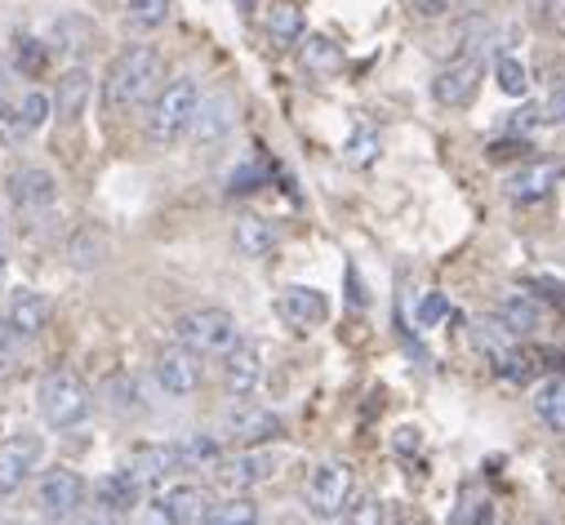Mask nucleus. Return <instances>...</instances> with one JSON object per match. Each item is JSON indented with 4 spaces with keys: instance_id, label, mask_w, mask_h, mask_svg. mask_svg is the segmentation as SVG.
Instances as JSON below:
<instances>
[{
    "instance_id": "44",
    "label": "nucleus",
    "mask_w": 565,
    "mask_h": 525,
    "mask_svg": "<svg viewBox=\"0 0 565 525\" xmlns=\"http://www.w3.org/2000/svg\"><path fill=\"white\" fill-rule=\"evenodd\" d=\"M0 258H6V218H0Z\"/></svg>"
},
{
    "instance_id": "21",
    "label": "nucleus",
    "mask_w": 565,
    "mask_h": 525,
    "mask_svg": "<svg viewBox=\"0 0 565 525\" xmlns=\"http://www.w3.org/2000/svg\"><path fill=\"white\" fill-rule=\"evenodd\" d=\"M143 490H148L143 481H138L129 468H120V472H107V476L94 485V499H98L103 512H129V507H138Z\"/></svg>"
},
{
    "instance_id": "37",
    "label": "nucleus",
    "mask_w": 565,
    "mask_h": 525,
    "mask_svg": "<svg viewBox=\"0 0 565 525\" xmlns=\"http://www.w3.org/2000/svg\"><path fill=\"white\" fill-rule=\"evenodd\" d=\"M441 317H450V299H446V294H428V299H423V308H418V325H437Z\"/></svg>"
},
{
    "instance_id": "41",
    "label": "nucleus",
    "mask_w": 565,
    "mask_h": 525,
    "mask_svg": "<svg viewBox=\"0 0 565 525\" xmlns=\"http://www.w3.org/2000/svg\"><path fill=\"white\" fill-rule=\"evenodd\" d=\"M396 450H401V454L418 450V432H414V428H401V432H396Z\"/></svg>"
},
{
    "instance_id": "45",
    "label": "nucleus",
    "mask_w": 565,
    "mask_h": 525,
    "mask_svg": "<svg viewBox=\"0 0 565 525\" xmlns=\"http://www.w3.org/2000/svg\"><path fill=\"white\" fill-rule=\"evenodd\" d=\"M401 525H414V521H401Z\"/></svg>"
},
{
    "instance_id": "18",
    "label": "nucleus",
    "mask_w": 565,
    "mask_h": 525,
    "mask_svg": "<svg viewBox=\"0 0 565 525\" xmlns=\"http://www.w3.org/2000/svg\"><path fill=\"white\" fill-rule=\"evenodd\" d=\"M157 507L170 516V525H201L210 512V494L201 485H170V490H161Z\"/></svg>"
},
{
    "instance_id": "25",
    "label": "nucleus",
    "mask_w": 565,
    "mask_h": 525,
    "mask_svg": "<svg viewBox=\"0 0 565 525\" xmlns=\"http://www.w3.org/2000/svg\"><path fill=\"white\" fill-rule=\"evenodd\" d=\"M201 525H258V507L245 494H232L223 503H210V512H205Z\"/></svg>"
},
{
    "instance_id": "28",
    "label": "nucleus",
    "mask_w": 565,
    "mask_h": 525,
    "mask_svg": "<svg viewBox=\"0 0 565 525\" xmlns=\"http://www.w3.org/2000/svg\"><path fill=\"white\" fill-rule=\"evenodd\" d=\"M32 139V125H28V116H23V107L19 103H0V143L6 148H23Z\"/></svg>"
},
{
    "instance_id": "10",
    "label": "nucleus",
    "mask_w": 565,
    "mask_h": 525,
    "mask_svg": "<svg viewBox=\"0 0 565 525\" xmlns=\"http://www.w3.org/2000/svg\"><path fill=\"white\" fill-rule=\"evenodd\" d=\"M41 437L36 432H14L6 446H0V494H19L28 485V476L41 463Z\"/></svg>"
},
{
    "instance_id": "19",
    "label": "nucleus",
    "mask_w": 565,
    "mask_h": 525,
    "mask_svg": "<svg viewBox=\"0 0 565 525\" xmlns=\"http://www.w3.org/2000/svg\"><path fill=\"white\" fill-rule=\"evenodd\" d=\"M561 165H552V161H530V165H521L512 179H508V192H512V201H521V205H530V201H543L556 183H561Z\"/></svg>"
},
{
    "instance_id": "34",
    "label": "nucleus",
    "mask_w": 565,
    "mask_h": 525,
    "mask_svg": "<svg viewBox=\"0 0 565 525\" xmlns=\"http://www.w3.org/2000/svg\"><path fill=\"white\" fill-rule=\"evenodd\" d=\"M14 67H19L23 76H41V72H45V50H41V41L19 36V45H14Z\"/></svg>"
},
{
    "instance_id": "23",
    "label": "nucleus",
    "mask_w": 565,
    "mask_h": 525,
    "mask_svg": "<svg viewBox=\"0 0 565 525\" xmlns=\"http://www.w3.org/2000/svg\"><path fill=\"white\" fill-rule=\"evenodd\" d=\"M534 415H539L552 432H565V378H547V383L534 392Z\"/></svg>"
},
{
    "instance_id": "24",
    "label": "nucleus",
    "mask_w": 565,
    "mask_h": 525,
    "mask_svg": "<svg viewBox=\"0 0 565 525\" xmlns=\"http://www.w3.org/2000/svg\"><path fill=\"white\" fill-rule=\"evenodd\" d=\"M271 245H276L271 223H263V218H254V214L236 218V249H241L245 258H263Z\"/></svg>"
},
{
    "instance_id": "30",
    "label": "nucleus",
    "mask_w": 565,
    "mask_h": 525,
    "mask_svg": "<svg viewBox=\"0 0 565 525\" xmlns=\"http://www.w3.org/2000/svg\"><path fill=\"white\" fill-rule=\"evenodd\" d=\"M125 14H129V23H134V28L152 32V28H161V23H166L170 0H125Z\"/></svg>"
},
{
    "instance_id": "39",
    "label": "nucleus",
    "mask_w": 565,
    "mask_h": 525,
    "mask_svg": "<svg viewBox=\"0 0 565 525\" xmlns=\"http://www.w3.org/2000/svg\"><path fill=\"white\" fill-rule=\"evenodd\" d=\"M107 397H116V401H111L116 410H134V401H138V397H134V383H129L125 374H116V378L107 383Z\"/></svg>"
},
{
    "instance_id": "33",
    "label": "nucleus",
    "mask_w": 565,
    "mask_h": 525,
    "mask_svg": "<svg viewBox=\"0 0 565 525\" xmlns=\"http://www.w3.org/2000/svg\"><path fill=\"white\" fill-rule=\"evenodd\" d=\"M19 107H23L28 125H32V135H36V129H45L50 116H54V103H50V94H41V89H28V94L19 98Z\"/></svg>"
},
{
    "instance_id": "42",
    "label": "nucleus",
    "mask_w": 565,
    "mask_h": 525,
    "mask_svg": "<svg viewBox=\"0 0 565 525\" xmlns=\"http://www.w3.org/2000/svg\"><path fill=\"white\" fill-rule=\"evenodd\" d=\"M10 85H14V67H10L6 58H0V103L10 98Z\"/></svg>"
},
{
    "instance_id": "29",
    "label": "nucleus",
    "mask_w": 565,
    "mask_h": 525,
    "mask_svg": "<svg viewBox=\"0 0 565 525\" xmlns=\"http://www.w3.org/2000/svg\"><path fill=\"white\" fill-rule=\"evenodd\" d=\"M267 32L276 36V41H303V14L295 10V6H271L267 10Z\"/></svg>"
},
{
    "instance_id": "35",
    "label": "nucleus",
    "mask_w": 565,
    "mask_h": 525,
    "mask_svg": "<svg viewBox=\"0 0 565 525\" xmlns=\"http://www.w3.org/2000/svg\"><path fill=\"white\" fill-rule=\"evenodd\" d=\"M348 512H352V525H392V521H387V503H383V499H374V494L356 499Z\"/></svg>"
},
{
    "instance_id": "40",
    "label": "nucleus",
    "mask_w": 565,
    "mask_h": 525,
    "mask_svg": "<svg viewBox=\"0 0 565 525\" xmlns=\"http://www.w3.org/2000/svg\"><path fill=\"white\" fill-rule=\"evenodd\" d=\"M543 120H565V76L556 81V89H552V103H547Z\"/></svg>"
},
{
    "instance_id": "4",
    "label": "nucleus",
    "mask_w": 565,
    "mask_h": 525,
    "mask_svg": "<svg viewBox=\"0 0 565 525\" xmlns=\"http://www.w3.org/2000/svg\"><path fill=\"white\" fill-rule=\"evenodd\" d=\"M174 339L196 356H227L241 343V325L223 308H192L174 321Z\"/></svg>"
},
{
    "instance_id": "43",
    "label": "nucleus",
    "mask_w": 565,
    "mask_h": 525,
    "mask_svg": "<svg viewBox=\"0 0 565 525\" xmlns=\"http://www.w3.org/2000/svg\"><path fill=\"white\" fill-rule=\"evenodd\" d=\"M81 525H120V521H116L111 512H94V516H85Z\"/></svg>"
},
{
    "instance_id": "26",
    "label": "nucleus",
    "mask_w": 565,
    "mask_h": 525,
    "mask_svg": "<svg viewBox=\"0 0 565 525\" xmlns=\"http://www.w3.org/2000/svg\"><path fill=\"white\" fill-rule=\"evenodd\" d=\"M303 67L317 72V76H334L343 67V54H339V45L330 36H308L303 41Z\"/></svg>"
},
{
    "instance_id": "20",
    "label": "nucleus",
    "mask_w": 565,
    "mask_h": 525,
    "mask_svg": "<svg viewBox=\"0 0 565 525\" xmlns=\"http://www.w3.org/2000/svg\"><path fill=\"white\" fill-rule=\"evenodd\" d=\"M129 472L143 481V485H157L174 472H183V459H179V446H138L134 459H129Z\"/></svg>"
},
{
    "instance_id": "1",
    "label": "nucleus",
    "mask_w": 565,
    "mask_h": 525,
    "mask_svg": "<svg viewBox=\"0 0 565 525\" xmlns=\"http://www.w3.org/2000/svg\"><path fill=\"white\" fill-rule=\"evenodd\" d=\"M166 81V58L157 45H129L111 58L107 76H103V103L111 111H129L143 107Z\"/></svg>"
},
{
    "instance_id": "36",
    "label": "nucleus",
    "mask_w": 565,
    "mask_h": 525,
    "mask_svg": "<svg viewBox=\"0 0 565 525\" xmlns=\"http://www.w3.org/2000/svg\"><path fill=\"white\" fill-rule=\"evenodd\" d=\"M534 10L556 36H565V0H534Z\"/></svg>"
},
{
    "instance_id": "6",
    "label": "nucleus",
    "mask_w": 565,
    "mask_h": 525,
    "mask_svg": "<svg viewBox=\"0 0 565 525\" xmlns=\"http://www.w3.org/2000/svg\"><path fill=\"white\" fill-rule=\"evenodd\" d=\"M81 503H85V481H81V472H72V468H50V472L41 476V485H36V507H41L45 521H72Z\"/></svg>"
},
{
    "instance_id": "31",
    "label": "nucleus",
    "mask_w": 565,
    "mask_h": 525,
    "mask_svg": "<svg viewBox=\"0 0 565 525\" xmlns=\"http://www.w3.org/2000/svg\"><path fill=\"white\" fill-rule=\"evenodd\" d=\"M494 81H499V89L508 94V98H525V89H530V76H525V67H521V58H499V67H494Z\"/></svg>"
},
{
    "instance_id": "11",
    "label": "nucleus",
    "mask_w": 565,
    "mask_h": 525,
    "mask_svg": "<svg viewBox=\"0 0 565 525\" xmlns=\"http://www.w3.org/2000/svg\"><path fill=\"white\" fill-rule=\"evenodd\" d=\"M481 89V63L477 58H450V67L437 72L433 81V98L441 107H468Z\"/></svg>"
},
{
    "instance_id": "3",
    "label": "nucleus",
    "mask_w": 565,
    "mask_h": 525,
    "mask_svg": "<svg viewBox=\"0 0 565 525\" xmlns=\"http://www.w3.org/2000/svg\"><path fill=\"white\" fill-rule=\"evenodd\" d=\"M89 406H94L89 387H85V378L72 374V369H50V374L41 378V387H36V410H41V419H45L50 428H58V432L85 424V419H89Z\"/></svg>"
},
{
    "instance_id": "7",
    "label": "nucleus",
    "mask_w": 565,
    "mask_h": 525,
    "mask_svg": "<svg viewBox=\"0 0 565 525\" xmlns=\"http://www.w3.org/2000/svg\"><path fill=\"white\" fill-rule=\"evenodd\" d=\"M223 432L236 446H267V441H276L280 432H286V424H280L267 406H254V401L236 397V406L223 415Z\"/></svg>"
},
{
    "instance_id": "27",
    "label": "nucleus",
    "mask_w": 565,
    "mask_h": 525,
    "mask_svg": "<svg viewBox=\"0 0 565 525\" xmlns=\"http://www.w3.org/2000/svg\"><path fill=\"white\" fill-rule=\"evenodd\" d=\"M174 446H179L183 472H188V468H214V463L223 459L218 437H183V441H174Z\"/></svg>"
},
{
    "instance_id": "15",
    "label": "nucleus",
    "mask_w": 565,
    "mask_h": 525,
    "mask_svg": "<svg viewBox=\"0 0 565 525\" xmlns=\"http://www.w3.org/2000/svg\"><path fill=\"white\" fill-rule=\"evenodd\" d=\"M223 383H227V392H232V397H249V392L263 383V347L241 339V343L227 352V365H223Z\"/></svg>"
},
{
    "instance_id": "17",
    "label": "nucleus",
    "mask_w": 565,
    "mask_h": 525,
    "mask_svg": "<svg viewBox=\"0 0 565 525\" xmlns=\"http://www.w3.org/2000/svg\"><path fill=\"white\" fill-rule=\"evenodd\" d=\"M50 321V299L36 294V290H19L6 308V325L14 330V339H36Z\"/></svg>"
},
{
    "instance_id": "16",
    "label": "nucleus",
    "mask_w": 565,
    "mask_h": 525,
    "mask_svg": "<svg viewBox=\"0 0 565 525\" xmlns=\"http://www.w3.org/2000/svg\"><path fill=\"white\" fill-rule=\"evenodd\" d=\"M89 94H94V76L85 67H67L58 76V85H54V98H50L54 103V116L63 125H76L85 116V107H89Z\"/></svg>"
},
{
    "instance_id": "8",
    "label": "nucleus",
    "mask_w": 565,
    "mask_h": 525,
    "mask_svg": "<svg viewBox=\"0 0 565 525\" xmlns=\"http://www.w3.org/2000/svg\"><path fill=\"white\" fill-rule=\"evenodd\" d=\"M236 116H241L236 94H227V89L201 94V107H196V116H192L188 139L201 143V148H205V143H218V139H227L232 129H236Z\"/></svg>"
},
{
    "instance_id": "5",
    "label": "nucleus",
    "mask_w": 565,
    "mask_h": 525,
    "mask_svg": "<svg viewBox=\"0 0 565 525\" xmlns=\"http://www.w3.org/2000/svg\"><path fill=\"white\" fill-rule=\"evenodd\" d=\"M352 485H356V476H352V468L343 463V459H326L312 476H308V507L321 516V521H334L348 503H352Z\"/></svg>"
},
{
    "instance_id": "22",
    "label": "nucleus",
    "mask_w": 565,
    "mask_h": 525,
    "mask_svg": "<svg viewBox=\"0 0 565 525\" xmlns=\"http://www.w3.org/2000/svg\"><path fill=\"white\" fill-rule=\"evenodd\" d=\"M499 321L521 339V334H534V330L543 325V312H539L534 299H525V294H508V299L499 303Z\"/></svg>"
},
{
    "instance_id": "9",
    "label": "nucleus",
    "mask_w": 565,
    "mask_h": 525,
    "mask_svg": "<svg viewBox=\"0 0 565 525\" xmlns=\"http://www.w3.org/2000/svg\"><path fill=\"white\" fill-rule=\"evenodd\" d=\"M276 317L286 321L290 330L308 334V330H317V325L330 321V299L321 290H312V286H286V290L276 294Z\"/></svg>"
},
{
    "instance_id": "38",
    "label": "nucleus",
    "mask_w": 565,
    "mask_h": 525,
    "mask_svg": "<svg viewBox=\"0 0 565 525\" xmlns=\"http://www.w3.org/2000/svg\"><path fill=\"white\" fill-rule=\"evenodd\" d=\"M10 325L6 321H0V383H6L10 374H14V365H19V352H14V343H10Z\"/></svg>"
},
{
    "instance_id": "2",
    "label": "nucleus",
    "mask_w": 565,
    "mask_h": 525,
    "mask_svg": "<svg viewBox=\"0 0 565 525\" xmlns=\"http://www.w3.org/2000/svg\"><path fill=\"white\" fill-rule=\"evenodd\" d=\"M196 107H201V85L192 76H179V81L161 85L152 94V107H148V139L161 143V148L179 143L188 129H192Z\"/></svg>"
},
{
    "instance_id": "13",
    "label": "nucleus",
    "mask_w": 565,
    "mask_h": 525,
    "mask_svg": "<svg viewBox=\"0 0 565 525\" xmlns=\"http://www.w3.org/2000/svg\"><path fill=\"white\" fill-rule=\"evenodd\" d=\"M10 196H14V205L23 214H41V210H50L58 201V183H54L50 170L28 165V170H14L10 174Z\"/></svg>"
},
{
    "instance_id": "32",
    "label": "nucleus",
    "mask_w": 565,
    "mask_h": 525,
    "mask_svg": "<svg viewBox=\"0 0 565 525\" xmlns=\"http://www.w3.org/2000/svg\"><path fill=\"white\" fill-rule=\"evenodd\" d=\"M379 152H383L379 135H374V129H361V135H356V139L348 143V165L365 170V165H374V161H379Z\"/></svg>"
},
{
    "instance_id": "12",
    "label": "nucleus",
    "mask_w": 565,
    "mask_h": 525,
    "mask_svg": "<svg viewBox=\"0 0 565 525\" xmlns=\"http://www.w3.org/2000/svg\"><path fill=\"white\" fill-rule=\"evenodd\" d=\"M157 383L170 392V397H192V392L201 387V356L188 352L183 343L166 347L157 356Z\"/></svg>"
},
{
    "instance_id": "14",
    "label": "nucleus",
    "mask_w": 565,
    "mask_h": 525,
    "mask_svg": "<svg viewBox=\"0 0 565 525\" xmlns=\"http://www.w3.org/2000/svg\"><path fill=\"white\" fill-rule=\"evenodd\" d=\"M214 476H218V485L227 494H245V490H254V485H263L271 476V459L267 454H254V450H241L232 459H218L214 463Z\"/></svg>"
}]
</instances>
